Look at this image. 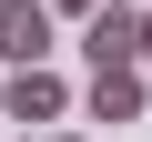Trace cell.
I'll return each mask as SVG.
<instances>
[{
  "label": "cell",
  "instance_id": "obj_1",
  "mask_svg": "<svg viewBox=\"0 0 152 142\" xmlns=\"http://www.w3.org/2000/svg\"><path fill=\"white\" fill-rule=\"evenodd\" d=\"M81 61L91 71H132L142 61V10H132V0H102V10L81 20Z\"/></svg>",
  "mask_w": 152,
  "mask_h": 142
},
{
  "label": "cell",
  "instance_id": "obj_2",
  "mask_svg": "<svg viewBox=\"0 0 152 142\" xmlns=\"http://www.w3.org/2000/svg\"><path fill=\"white\" fill-rule=\"evenodd\" d=\"M51 0H0V61H10V71H31V61H51L61 41H51Z\"/></svg>",
  "mask_w": 152,
  "mask_h": 142
},
{
  "label": "cell",
  "instance_id": "obj_3",
  "mask_svg": "<svg viewBox=\"0 0 152 142\" xmlns=\"http://www.w3.org/2000/svg\"><path fill=\"white\" fill-rule=\"evenodd\" d=\"M0 112H10V122H61V112H71V81H61L51 61H31V71H10Z\"/></svg>",
  "mask_w": 152,
  "mask_h": 142
},
{
  "label": "cell",
  "instance_id": "obj_4",
  "mask_svg": "<svg viewBox=\"0 0 152 142\" xmlns=\"http://www.w3.org/2000/svg\"><path fill=\"white\" fill-rule=\"evenodd\" d=\"M91 122H142V102H152V71L132 61V71H91Z\"/></svg>",
  "mask_w": 152,
  "mask_h": 142
},
{
  "label": "cell",
  "instance_id": "obj_5",
  "mask_svg": "<svg viewBox=\"0 0 152 142\" xmlns=\"http://www.w3.org/2000/svg\"><path fill=\"white\" fill-rule=\"evenodd\" d=\"M51 10H61V20H91V10H102V0H51Z\"/></svg>",
  "mask_w": 152,
  "mask_h": 142
},
{
  "label": "cell",
  "instance_id": "obj_6",
  "mask_svg": "<svg viewBox=\"0 0 152 142\" xmlns=\"http://www.w3.org/2000/svg\"><path fill=\"white\" fill-rule=\"evenodd\" d=\"M142 71H152V10H142Z\"/></svg>",
  "mask_w": 152,
  "mask_h": 142
},
{
  "label": "cell",
  "instance_id": "obj_7",
  "mask_svg": "<svg viewBox=\"0 0 152 142\" xmlns=\"http://www.w3.org/2000/svg\"><path fill=\"white\" fill-rule=\"evenodd\" d=\"M51 142H81V132H51Z\"/></svg>",
  "mask_w": 152,
  "mask_h": 142
},
{
  "label": "cell",
  "instance_id": "obj_8",
  "mask_svg": "<svg viewBox=\"0 0 152 142\" xmlns=\"http://www.w3.org/2000/svg\"><path fill=\"white\" fill-rule=\"evenodd\" d=\"M132 10H152V0H132Z\"/></svg>",
  "mask_w": 152,
  "mask_h": 142
}]
</instances>
